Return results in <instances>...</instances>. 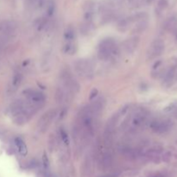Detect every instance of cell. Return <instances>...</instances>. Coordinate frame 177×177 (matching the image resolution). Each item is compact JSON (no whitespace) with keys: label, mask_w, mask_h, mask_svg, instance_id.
<instances>
[{"label":"cell","mask_w":177,"mask_h":177,"mask_svg":"<svg viewBox=\"0 0 177 177\" xmlns=\"http://www.w3.org/2000/svg\"><path fill=\"white\" fill-rule=\"evenodd\" d=\"M119 54V48L112 38L103 39L98 48V57L102 61H106L111 56Z\"/></svg>","instance_id":"obj_1"},{"label":"cell","mask_w":177,"mask_h":177,"mask_svg":"<svg viewBox=\"0 0 177 177\" xmlns=\"http://www.w3.org/2000/svg\"><path fill=\"white\" fill-rule=\"evenodd\" d=\"M61 80L63 83V86L65 89L71 92L72 94H75L80 91V85L76 81L75 79H73L71 72L68 69H64L61 73Z\"/></svg>","instance_id":"obj_2"},{"label":"cell","mask_w":177,"mask_h":177,"mask_svg":"<svg viewBox=\"0 0 177 177\" xmlns=\"http://www.w3.org/2000/svg\"><path fill=\"white\" fill-rule=\"evenodd\" d=\"M173 122L169 119H155L149 123V127L152 131L163 134L172 128Z\"/></svg>","instance_id":"obj_3"},{"label":"cell","mask_w":177,"mask_h":177,"mask_svg":"<svg viewBox=\"0 0 177 177\" xmlns=\"http://www.w3.org/2000/svg\"><path fill=\"white\" fill-rule=\"evenodd\" d=\"M57 114L58 111L56 109H51L48 111L47 112H45L41 117V119L38 120V123H37V128L39 131L42 133H45L49 128L50 125L52 124L53 121L57 117Z\"/></svg>","instance_id":"obj_4"},{"label":"cell","mask_w":177,"mask_h":177,"mask_svg":"<svg viewBox=\"0 0 177 177\" xmlns=\"http://www.w3.org/2000/svg\"><path fill=\"white\" fill-rule=\"evenodd\" d=\"M74 69L76 73L81 77L89 78L93 73V68L92 63L88 60L79 59L74 62Z\"/></svg>","instance_id":"obj_5"},{"label":"cell","mask_w":177,"mask_h":177,"mask_svg":"<svg viewBox=\"0 0 177 177\" xmlns=\"http://www.w3.org/2000/svg\"><path fill=\"white\" fill-rule=\"evenodd\" d=\"M164 49H165L164 42L162 39H156L149 47L148 52H147L148 59L153 60V59L159 57L160 55H163Z\"/></svg>","instance_id":"obj_6"},{"label":"cell","mask_w":177,"mask_h":177,"mask_svg":"<svg viewBox=\"0 0 177 177\" xmlns=\"http://www.w3.org/2000/svg\"><path fill=\"white\" fill-rule=\"evenodd\" d=\"M149 112L146 109H138L132 119V126L135 130L144 127L149 121Z\"/></svg>","instance_id":"obj_7"},{"label":"cell","mask_w":177,"mask_h":177,"mask_svg":"<svg viewBox=\"0 0 177 177\" xmlns=\"http://www.w3.org/2000/svg\"><path fill=\"white\" fill-rule=\"evenodd\" d=\"M23 93L26 96L28 101L30 103L35 104V105H42V106L44 105V103L46 100V96L43 92L33 90L31 88H28V89L24 90Z\"/></svg>","instance_id":"obj_8"},{"label":"cell","mask_w":177,"mask_h":177,"mask_svg":"<svg viewBox=\"0 0 177 177\" xmlns=\"http://www.w3.org/2000/svg\"><path fill=\"white\" fill-rule=\"evenodd\" d=\"M105 105V100L104 98H98L97 100L94 99V100L89 105H87V108L91 111L94 116H98L100 114V112L104 110Z\"/></svg>","instance_id":"obj_9"},{"label":"cell","mask_w":177,"mask_h":177,"mask_svg":"<svg viewBox=\"0 0 177 177\" xmlns=\"http://www.w3.org/2000/svg\"><path fill=\"white\" fill-rule=\"evenodd\" d=\"M177 78L176 68L175 67L168 68L163 75V85L165 87H169L174 84Z\"/></svg>","instance_id":"obj_10"},{"label":"cell","mask_w":177,"mask_h":177,"mask_svg":"<svg viewBox=\"0 0 177 177\" xmlns=\"http://www.w3.org/2000/svg\"><path fill=\"white\" fill-rule=\"evenodd\" d=\"M17 26L13 22L2 21L0 22V33L6 36H12L16 34Z\"/></svg>","instance_id":"obj_11"},{"label":"cell","mask_w":177,"mask_h":177,"mask_svg":"<svg viewBox=\"0 0 177 177\" xmlns=\"http://www.w3.org/2000/svg\"><path fill=\"white\" fill-rule=\"evenodd\" d=\"M140 40L138 36H134L130 38L126 39L123 43V48L126 54H132L138 47Z\"/></svg>","instance_id":"obj_12"},{"label":"cell","mask_w":177,"mask_h":177,"mask_svg":"<svg viewBox=\"0 0 177 177\" xmlns=\"http://www.w3.org/2000/svg\"><path fill=\"white\" fill-rule=\"evenodd\" d=\"M69 93H71V92H69L62 87H58L57 90L55 92V100L59 104H62L68 100L69 95H67V94H69Z\"/></svg>","instance_id":"obj_13"},{"label":"cell","mask_w":177,"mask_h":177,"mask_svg":"<svg viewBox=\"0 0 177 177\" xmlns=\"http://www.w3.org/2000/svg\"><path fill=\"white\" fill-rule=\"evenodd\" d=\"M164 28L168 31H174L177 29V15H172L164 24Z\"/></svg>","instance_id":"obj_14"},{"label":"cell","mask_w":177,"mask_h":177,"mask_svg":"<svg viewBox=\"0 0 177 177\" xmlns=\"http://www.w3.org/2000/svg\"><path fill=\"white\" fill-rule=\"evenodd\" d=\"M149 25V21L148 18H145V19H142L137 22V24L133 29V33H142L143 31H144L145 29H147Z\"/></svg>","instance_id":"obj_15"},{"label":"cell","mask_w":177,"mask_h":177,"mask_svg":"<svg viewBox=\"0 0 177 177\" xmlns=\"http://www.w3.org/2000/svg\"><path fill=\"white\" fill-rule=\"evenodd\" d=\"M15 144L17 147V149H18L19 153L23 156H25L27 155V153H28V149H27L26 144H24V142L23 141V139L20 138V137H16L15 138Z\"/></svg>","instance_id":"obj_16"},{"label":"cell","mask_w":177,"mask_h":177,"mask_svg":"<svg viewBox=\"0 0 177 177\" xmlns=\"http://www.w3.org/2000/svg\"><path fill=\"white\" fill-rule=\"evenodd\" d=\"M76 36V33H75V29L73 27L72 25L67 26L65 32H64V37L67 40V42H72L73 40H74Z\"/></svg>","instance_id":"obj_17"},{"label":"cell","mask_w":177,"mask_h":177,"mask_svg":"<svg viewBox=\"0 0 177 177\" xmlns=\"http://www.w3.org/2000/svg\"><path fill=\"white\" fill-rule=\"evenodd\" d=\"M131 23H132V21L130 19V17L120 20L119 22V24H118V29L121 32H125V31L129 29Z\"/></svg>","instance_id":"obj_18"},{"label":"cell","mask_w":177,"mask_h":177,"mask_svg":"<svg viewBox=\"0 0 177 177\" xmlns=\"http://www.w3.org/2000/svg\"><path fill=\"white\" fill-rule=\"evenodd\" d=\"M77 51V46L72 42H67L63 48V52L67 55H73Z\"/></svg>","instance_id":"obj_19"},{"label":"cell","mask_w":177,"mask_h":177,"mask_svg":"<svg viewBox=\"0 0 177 177\" xmlns=\"http://www.w3.org/2000/svg\"><path fill=\"white\" fill-rule=\"evenodd\" d=\"M44 9L46 10V14L47 17H51L54 12H55V5L53 0H47V3L44 6Z\"/></svg>","instance_id":"obj_20"},{"label":"cell","mask_w":177,"mask_h":177,"mask_svg":"<svg viewBox=\"0 0 177 177\" xmlns=\"http://www.w3.org/2000/svg\"><path fill=\"white\" fill-rule=\"evenodd\" d=\"M168 6V0H159L156 5V13L157 14L162 13L163 10L167 9Z\"/></svg>","instance_id":"obj_21"},{"label":"cell","mask_w":177,"mask_h":177,"mask_svg":"<svg viewBox=\"0 0 177 177\" xmlns=\"http://www.w3.org/2000/svg\"><path fill=\"white\" fill-rule=\"evenodd\" d=\"M47 24H48V17L46 16V17H43L41 18H38L36 21V27L37 28L38 30H42L46 27Z\"/></svg>","instance_id":"obj_22"},{"label":"cell","mask_w":177,"mask_h":177,"mask_svg":"<svg viewBox=\"0 0 177 177\" xmlns=\"http://www.w3.org/2000/svg\"><path fill=\"white\" fill-rule=\"evenodd\" d=\"M81 32L83 35H87L91 31L92 29V22H89V21H85L84 23H82L81 24Z\"/></svg>","instance_id":"obj_23"},{"label":"cell","mask_w":177,"mask_h":177,"mask_svg":"<svg viewBox=\"0 0 177 177\" xmlns=\"http://www.w3.org/2000/svg\"><path fill=\"white\" fill-rule=\"evenodd\" d=\"M154 0H130V4L135 7H141V6L149 5Z\"/></svg>","instance_id":"obj_24"},{"label":"cell","mask_w":177,"mask_h":177,"mask_svg":"<svg viewBox=\"0 0 177 177\" xmlns=\"http://www.w3.org/2000/svg\"><path fill=\"white\" fill-rule=\"evenodd\" d=\"M22 81H23V75L20 73H16L12 78V86H14L15 88H17V86L21 85Z\"/></svg>","instance_id":"obj_25"},{"label":"cell","mask_w":177,"mask_h":177,"mask_svg":"<svg viewBox=\"0 0 177 177\" xmlns=\"http://www.w3.org/2000/svg\"><path fill=\"white\" fill-rule=\"evenodd\" d=\"M60 134H61V137L62 139L63 143L65 144H67V145H68V144H69V139H68V136H67V132L63 129H61Z\"/></svg>","instance_id":"obj_26"},{"label":"cell","mask_w":177,"mask_h":177,"mask_svg":"<svg viewBox=\"0 0 177 177\" xmlns=\"http://www.w3.org/2000/svg\"><path fill=\"white\" fill-rule=\"evenodd\" d=\"M161 159L163 160V162H169L171 159V153L169 151H165L162 153V157Z\"/></svg>","instance_id":"obj_27"},{"label":"cell","mask_w":177,"mask_h":177,"mask_svg":"<svg viewBox=\"0 0 177 177\" xmlns=\"http://www.w3.org/2000/svg\"><path fill=\"white\" fill-rule=\"evenodd\" d=\"M98 93H99L98 89H97V88H93V89H92V90L91 91V92H90V95H89V100H93L96 97H97Z\"/></svg>","instance_id":"obj_28"},{"label":"cell","mask_w":177,"mask_h":177,"mask_svg":"<svg viewBox=\"0 0 177 177\" xmlns=\"http://www.w3.org/2000/svg\"><path fill=\"white\" fill-rule=\"evenodd\" d=\"M43 166L45 168H47L49 166V161H48V158L46 154H44L43 156Z\"/></svg>","instance_id":"obj_29"}]
</instances>
